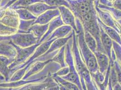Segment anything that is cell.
<instances>
[{"mask_svg":"<svg viewBox=\"0 0 121 90\" xmlns=\"http://www.w3.org/2000/svg\"><path fill=\"white\" fill-rule=\"evenodd\" d=\"M76 23L77 28L76 34L81 55L91 74H94L99 70L95 55L87 45L84 28L80 20L76 18Z\"/></svg>","mask_w":121,"mask_h":90,"instance_id":"1","label":"cell"},{"mask_svg":"<svg viewBox=\"0 0 121 90\" xmlns=\"http://www.w3.org/2000/svg\"><path fill=\"white\" fill-rule=\"evenodd\" d=\"M73 42L72 50L74 57L76 69L81 78V82L83 90H87L85 82L92 79V77L91 72L88 69L81 55L80 51L78 45L77 39L76 32L73 30L72 37Z\"/></svg>","mask_w":121,"mask_h":90,"instance_id":"2","label":"cell"},{"mask_svg":"<svg viewBox=\"0 0 121 90\" xmlns=\"http://www.w3.org/2000/svg\"><path fill=\"white\" fill-rule=\"evenodd\" d=\"M73 39L72 37L68 41L66 45L65 60L66 64L69 67V73L64 76L60 77L64 80L70 82L77 85L79 88L82 87L81 78L79 75L75 64L74 57L72 50Z\"/></svg>","mask_w":121,"mask_h":90,"instance_id":"3","label":"cell"},{"mask_svg":"<svg viewBox=\"0 0 121 90\" xmlns=\"http://www.w3.org/2000/svg\"><path fill=\"white\" fill-rule=\"evenodd\" d=\"M10 41L13 44L22 48L28 47L38 43L39 40L32 33H17L7 37L0 36V41Z\"/></svg>","mask_w":121,"mask_h":90,"instance_id":"4","label":"cell"},{"mask_svg":"<svg viewBox=\"0 0 121 90\" xmlns=\"http://www.w3.org/2000/svg\"><path fill=\"white\" fill-rule=\"evenodd\" d=\"M10 41L15 46L17 51V55L15 58V61L9 66L10 70L25 63L34 53L37 47L40 45V44L37 43L28 47L22 48L15 45L11 41Z\"/></svg>","mask_w":121,"mask_h":90,"instance_id":"5","label":"cell"},{"mask_svg":"<svg viewBox=\"0 0 121 90\" xmlns=\"http://www.w3.org/2000/svg\"><path fill=\"white\" fill-rule=\"evenodd\" d=\"M98 0H96L95 2V8L99 18L104 24L116 30L121 36V25L114 19L110 13L107 11L102 10L99 7L97 4Z\"/></svg>","mask_w":121,"mask_h":90,"instance_id":"6","label":"cell"},{"mask_svg":"<svg viewBox=\"0 0 121 90\" xmlns=\"http://www.w3.org/2000/svg\"><path fill=\"white\" fill-rule=\"evenodd\" d=\"M20 21V20L16 10L10 7L5 10L4 15L0 18V24L17 29Z\"/></svg>","mask_w":121,"mask_h":90,"instance_id":"7","label":"cell"},{"mask_svg":"<svg viewBox=\"0 0 121 90\" xmlns=\"http://www.w3.org/2000/svg\"><path fill=\"white\" fill-rule=\"evenodd\" d=\"M60 12L62 21L64 25L70 26L76 33L77 28L76 23V18L72 11L69 8L61 6L58 7Z\"/></svg>","mask_w":121,"mask_h":90,"instance_id":"8","label":"cell"},{"mask_svg":"<svg viewBox=\"0 0 121 90\" xmlns=\"http://www.w3.org/2000/svg\"><path fill=\"white\" fill-rule=\"evenodd\" d=\"M57 83L52 77L48 78L44 82L39 83H33L23 86L15 90H46ZM10 90H15L10 89Z\"/></svg>","mask_w":121,"mask_h":90,"instance_id":"9","label":"cell"},{"mask_svg":"<svg viewBox=\"0 0 121 90\" xmlns=\"http://www.w3.org/2000/svg\"><path fill=\"white\" fill-rule=\"evenodd\" d=\"M59 15L60 12L58 8L49 10L38 16L35 22V24L41 25L49 24L54 19Z\"/></svg>","mask_w":121,"mask_h":90,"instance_id":"10","label":"cell"},{"mask_svg":"<svg viewBox=\"0 0 121 90\" xmlns=\"http://www.w3.org/2000/svg\"><path fill=\"white\" fill-rule=\"evenodd\" d=\"M100 27V39L101 44L105 53L109 57L111 64H113L114 62L112 60V53L113 50V41L106 34L105 32Z\"/></svg>","mask_w":121,"mask_h":90,"instance_id":"11","label":"cell"},{"mask_svg":"<svg viewBox=\"0 0 121 90\" xmlns=\"http://www.w3.org/2000/svg\"><path fill=\"white\" fill-rule=\"evenodd\" d=\"M0 54L10 59H15L17 51L10 41H0Z\"/></svg>","mask_w":121,"mask_h":90,"instance_id":"12","label":"cell"},{"mask_svg":"<svg viewBox=\"0 0 121 90\" xmlns=\"http://www.w3.org/2000/svg\"><path fill=\"white\" fill-rule=\"evenodd\" d=\"M15 61V59H10L0 55V76L3 77L5 82H9L12 76L9 66Z\"/></svg>","mask_w":121,"mask_h":90,"instance_id":"13","label":"cell"},{"mask_svg":"<svg viewBox=\"0 0 121 90\" xmlns=\"http://www.w3.org/2000/svg\"><path fill=\"white\" fill-rule=\"evenodd\" d=\"M94 54L96 57L99 70L102 74L105 75L111 64L109 57L105 53L98 50L94 53Z\"/></svg>","mask_w":121,"mask_h":90,"instance_id":"14","label":"cell"},{"mask_svg":"<svg viewBox=\"0 0 121 90\" xmlns=\"http://www.w3.org/2000/svg\"><path fill=\"white\" fill-rule=\"evenodd\" d=\"M51 61H52V59L45 61H35L30 66V68L26 72L22 79L27 80L31 76L39 73L42 70H43L45 67Z\"/></svg>","mask_w":121,"mask_h":90,"instance_id":"15","label":"cell"},{"mask_svg":"<svg viewBox=\"0 0 121 90\" xmlns=\"http://www.w3.org/2000/svg\"><path fill=\"white\" fill-rule=\"evenodd\" d=\"M56 8H58L56 7L50 6L44 2L39 1L29 6L26 9L30 11L34 15L38 17L47 10L51 9H55Z\"/></svg>","mask_w":121,"mask_h":90,"instance_id":"16","label":"cell"},{"mask_svg":"<svg viewBox=\"0 0 121 90\" xmlns=\"http://www.w3.org/2000/svg\"><path fill=\"white\" fill-rule=\"evenodd\" d=\"M63 25H64L62 21L60 15H59L54 19L49 24L48 29L47 32L39 41L38 43L41 44L42 43L45 42L56 29Z\"/></svg>","mask_w":121,"mask_h":90,"instance_id":"17","label":"cell"},{"mask_svg":"<svg viewBox=\"0 0 121 90\" xmlns=\"http://www.w3.org/2000/svg\"><path fill=\"white\" fill-rule=\"evenodd\" d=\"M43 78H37L35 79H27V80H21L14 82H9L5 83H0V87L8 88H16L21 87L23 86L33 83H39L43 82L46 80Z\"/></svg>","mask_w":121,"mask_h":90,"instance_id":"18","label":"cell"},{"mask_svg":"<svg viewBox=\"0 0 121 90\" xmlns=\"http://www.w3.org/2000/svg\"><path fill=\"white\" fill-rule=\"evenodd\" d=\"M73 30L72 31V33L70 35L66 37L60 39H57L54 41L51 44L50 46L49 47L48 50H47L46 52L43 55H48L52 52H54L57 50H59L60 48H61L63 46H64L67 44L68 41L73 37Z\"/></svg>","mask_w":121,"mask_h":90,"instance_id":"19","label":"cell"},{"mask_svg":"<svg viewBox=\"0 0 121 90\" xmlns=\"http://www.w3.org/2000/svg\"><path fill=\"white\" fill-rule=\"evenodd\" d=\"M73 30V29L70 26L62 25L56 29L49 36L47 41L65 38L70 35Z\"/></svg>","mask_w":121,"mask_h":90,"instance_id":"20","label":"cell"},{"mask_svg":"<svg viewBox=\"0 0 121 90\" xmlns=\"http://www.w3.org/2000/svg\"><path fill=\"white\" fill-rule=\"evenodd\" d=\"M98 22L99 25L101 27L106 34L114 41H115L121 46V36L120 34L113 28L104 24L101 21L99 17H98Z\"/></svg>","mask_w":121,"mask_h":90,"instance_id":"21","label":"cell"},{"mask_svg":"<svg viewBox=\"0 0 121 90\" xmlns=\"http://www.w3.org/2000/svg\"><path fill=\"white\" fill-rule=\"evenodd\" d=\"M48 25H41L34 24L30 28L29 33H32L39 40V41L46 33L48 28Z\"/></svg>","mask_w":121,"mask_h":90,"instance_id":"22","label":"cell"},{"mask_svg":"<svg viewBox=\"0 0 121 90\" xmlns=\"http://www.w3.org/2000/svg\"><path fill=\"white\" fill-rule=\"evenodd\" d=\"M97 4L99 7L102 10L107 11L110 13L115 20L118 21L121 20V10L116 9L113 6H108L101 4L99 2V0H98Z\"/></svg>","mask_w":121,"mask_h":90,"instance_id":"23","label":"cell"},{"mask_svg":"<svg viewBox=\"0 0 121 90\" xmlns=\"http://www.w3.org/2000/svg\"><path fill=\"white\" fill-rule=\"evenodd\" d=\"M66 45L60 48L57 53L52 59V61L56 62L60 65L61 68L67 66L65 60Z\"/></svg>","mask_w":121,"mask_h":90,"instance_id":"24","label":"cell"},{"mask_svg":"<svg viewBox=\"0 0 121 90\" xmlns=\"http://www.w3.org/2000/svg\"><path fill=\"white\" fill-rule=\"evenodd\" d=\"M52 77L57 84H60V85H62L69 89L71 90H80L77 85L70 82L64 80L60 76L53 74L52 76Z\"/></svg>","mask_w":121,"mask_h":90,"instance_id":"25","label":"cell"},{"mask_svg":"<svg viewBox=\"0 0 121 90\" xmlns=\"http://www.w3.org/2000/svg\"><path fill=\"white\" fill-rule=\"evenodd\" d=\"M85 39L87 45L94 53L98 50V45L96 40L88 32L85 31Z\"/></svg>","mask_w":121,"mask_h":90,"instance_id":"26","label":"cell"},{"mask_svg":"<svg viewBox=\"0 0 121 90\" xmlns=\"http://www.w3.org/2000/svg\"><path fill=\"white\" fill-rule=\"evenodd\" d=\"M39 1H41L40 0H18L10 7L14 10L26 9L29 6Z\"/></svg>","mask_w":121,"mask_h":90,"instance_id":"27","label":"cell"},{"mask_svg":"<svg viewBox=\"0 0 121 90\" xmlns=\"http://www.w3.org/2000/svg\"><path fill=\"white\" fill-rule=\"evenodd\" d=\"M15 10L21 20H36L37 18L27 9H19Z\"/></svg>","mask_w":121,"mask_h":90,"instance_id":"28","label":"cell"},{"mask_svg":"<svg viewBox=\"0 0 121 90\" xmlns=\"http://www.w3.org/2000/svg\"><path fill=\"white\" fill-rule=\"evenodd\" d=\"M35 20H20L17 33H29V30L30 28L35 24Z\"/></svg>","mask_w":121,"mask_h":90,"instance_id":"29","label":"cell"},{"mask_svg":"<svg viewBox=\"0 0 121 90\" xmlns=\"http://www.w3.org/2000/svg\"><path fill=\"white\" fill-rule=\"evenodd\" d=\"M50 6L58 7L61 6H65L70 9V5L66 0H40Z\"/></svg>","mask_w":121,"mask_h":90,"instance_id":"30","label":"cell"},{"mask_svg":"<svg viewBox=\"0 0 121 90\" xmlns=\"http://www.w3.org/2000/svg\"><path fill=\"white\" fill-rule=\"evenodd\" d=\"M18 29L7 26L0 24V36L7 37L13 35L18 32Z\"/></svg>","mask_w":121,"mask_h":90,"instance_id":"31","label":"cell"},{"mask_svg":"<svg viewBox=\"0 0 121 90\" xmlns=\"http://www.w3.org/2000/svg\"><path fill=\"white\" fill-rule=\"evenodd\" d=\"M111 69L110 71L109 80L111 82L112 86H113L114 85H116V84H117L118 82L117 81V74L116 73V70L114 66V63L113 64H111Z\"/></svg>","mask_w":121,"mask_h":90,"instance_id":"32","label":"cell"},{"mask_svg":"<svg viewBox=\"0 0 121 90\" xmlns=\"http://www.w3.org/2000/svg\"><path fill=\"white\" fill-rule=\"evenodd\" d=\"M113 49L116 55V60L121 66V46L113 41Z\"/></svg>","mask_w":121,"mask_h":90,"instance_id":"33","label":"cell"},{"mask_svg":"<svg viewBox=\"0 0 121 90\" xmlns=\"http://www.w3.org/2000/svg\"><path fill=\"white\" fill-rule=\"evenodd\" d=\"M87 90H99L98 87L96 85L95 81L92 78V79L85 82Z\"/></svg>","mask_w":121,"mask_h":90,"instance_id":"34","label":"cell"},{"mask_svg":"<svg viewBox=\"0 0 121 90\" xmlns=\"http://www.w3.org/2000/svg\"><path fill=\"white\" fill-rule=\"evenodd\" d=\"M69 72H70L69 67L67 65L66 67L60 69L54 74L60 76V77H63L68 74L69 73Z\"/></svg>","mask_w":121,"mask_h":90,"instance_id":"35","label":"cell"},{"mask_svg":"<svg viewBox=\"0 0 121 90\" xmlns=\"http://www.w3.org/2000/svg\"><path fill=\"white\" fill-rule=\"evenodd\" d=\"M114 66L116 70L118 82L121 86V70L120 67V65L117 60L114 61Z\"/></svg>","mask_w":121,"mask_h":90,"instance_id":"36","label":"cell"},{"mask_svg":"<svg viewBox=\"0 0 121 90\" xmlns=\"http://www.w3.org/2000/svg\"><path fill=\"white\" fill-rule=\"evenodd\" d=\"M112 6L121 11V0H115L112 2Z\"/></svg>","mask_w":121,"mask_h":90,"instance_id":"37","label":"cell"},{"mask_svg":"<svg viewBox=\"0 0 121 90\" xmlns=\"http://www.w3.org/2000/svg\"><path fill=\"white\" fill-rule=\"evenodd\" d=\"M46 90H60L59 86L58 85V84L57 85L54 86H52L50 88L46 89Z\"/></svg>","mask_w":121,"mask_h":90,"instance_id":"38","label":"cell"},{"mask_svg":"<svg viewBox=\"0 0 121 90\" xmlns=\"http://www.w3.org/2000/svg\"><path fill=\"white\" fill-rule=\"evenodd\" d=\"M113 90H121V86L119 83H117L116 85L112 86Z\"/></svg>","mask_w":121,"mask_h":90,"instance_id":"39","label":"cell"},{"mask_svg":"<svg viewBox=\"0 0 121 90\" xmlns=\"http://www.w3.org/2000/svg\"><path fill=\"white\" fill-rule=\"evenodd\" d=\"M58 85L59 86V88H60V90H71L66 88V87H65L64 86L60 85V84H58Z\"/></svg>","mask_w":121,"mask_h":90,"instance_id":"40","label":"cell"},{"mask_svg":"<svg viewBox=\"0 0 121 90\" xmlns=\"http://www.w3.org/2000/svg\"><path fill=\"white\" fill-rule=\"evenodd\" d=\"M108 90H113L112 89V86L111 84V82L109 80L108 84Z\"/></svg>","mask_w":121,"mask_h":90,"instance_id":"41","label":"cell"},{"mask_svg":"<svg viewBox=\"0 0 121 90\" xmlns=\"http://www.w3.org/2000/svg\"><path fill=\"white\" fill-rule=\"evenodd\" d=\"M108 0V1H110V2H112H112H113V1H114L115 0Z\"/></svg>","mask_w":121,"mask_h":90,"instance_id":"42","label":"cell"},{"mask_svg":"<svg viewBox=\"0 0 121 90\" xmlns=\"http://www.w3.org/2000/svg\"><path fill=\"white\" fill-rule=\"evenodd\" d=\"M120 69H121V66L120 65Z\"/></svg>","mask_w":121,"mask_h":90,"instance_id":"43","label":"cell"}]
</instances>
